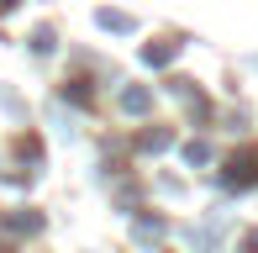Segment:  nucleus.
<instances>
[{"instance_id":"obj_1","label":"nucleus","mask_w":258,"mask_h":253,"mask_svg":"<svg viewBox=\"0 0 258 253\" xmlns=\"http://www.w3.org/2000/svg\"><path fill=\"white\" fill-rule=\"evenodd\" d=\"M121 106H126V111H148V90H126Z\"/></svg>"},{"instance_id":"obj_2","label":"nucleus","mask_w":258,"mask_h":253,"mask_svg":"<svg viewBox=\"0 0 258 253\" xmlns=\"http://www.w3.org/2000/svg\"><path fill=\"white\" fill-rule=\"evenodd\" d=\"M143 148H148V153H158V148H169V132H148V137H143Z\"/></svg>"},{"instance_id":"obj_3","label":"nucleus","mask_w":258,"mask_h":253,"mask_svg":"<svg viewBox=\"0 0 258 253\" xmlns=\"http://www.w3.org/2000/svg\"><path fill=\"white\" fill-rule=\"evenodd\" d=\"M11 6H16V0H0V11H11Z\"/></svg>"}]
</instances>
